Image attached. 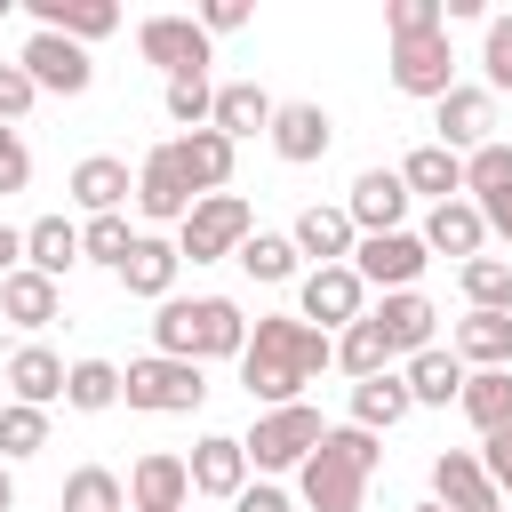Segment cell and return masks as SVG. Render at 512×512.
I'll list each match as a JSON object with an SVG mask.
<instances>
[{
	"label": "cell",
	"mask_w": 512,
	"mask_h": 512,
	"mask_svg": "<svg viewBox=\"0 0 512 512\" xmlns=\"http://www.w3.org/2000/svg\"><path fill=\"white\" fill-rule=\"evenodd\" d=\"M40 448H48V408L8 400V408H0V464H24V456H40Z\"/></svg>",
	"instance_id": "obj_42"
},
{
	"label": "cell",
	"mask_w": 512,
	"mask_h": 512,
	"mask_svg": "<svg viewBox=\"0 0 512 512\" xmlns=\"http://www.w3.org/2000/svg\"><path fill=\"white\" fill-rule=\"evenodd\" d=\"M472 208L488 216V232H504V240H512V192H504V200H472Z\"/></svg>",
	"instance_id": "obj_52"
},
{
	"label": "cell",
	"mask_w": 512,
	"mask_h": 512,
	"mask_svg": "<svg viewBox=\"0 0 512 512\" xmlns=\"http://www.w3.org/2000/svg\"><path fill=\"white\" fill-rule=\"evenodd\" d=\"M344 216L360 224V240H376V232H408V224H400V216H408V184H400V168H360L352 192H344Z\"/></svg>",
	"instance_id": "obj_15"
},
{
	"label": "cell",
	"mask_w": 512,
	"mask_h": 512,
	"mask_svg": "<svg viewBox=\"0 0 512 512\" xmlns=\"http://www.w3.org/2000/svg\"><path fill=\"white\" fill-rule=\"evenodd\" d=\"M184 504H192V464L168 456V448L136 456V472H128V512H184Z\"/></svg>",
	"instance_id": "obj_19"
},
{
	"label": "cell",
	"mask_w": 512,
	"mask_h": 512,
	"mask_svg": "<svg viewBox=\"0 0 512 512\" xmlns=\"http://www.w3.org/2000/svg\"><path fill=\"white\" fill-rule=\"evenodd\" d=\"M288 168H312V160H328V144H336V120H328V104H312V96H296V104H280L272 112V136H264Z\"/></svg>",
	"instance_id": "obj_14"
},
{
	"label": "cell",
	"mask_w": 512,
	"mask_h": 512,
	"mask_svg": "<svg viewBox=\"0 0 512 512\" xmlns=\"http://www.w3.org/2000/svg\"><path fill=\"white\" fill-rule=\"evenodd\" d=\"M248 16H256V8H248V0H208V8H200V32H208V40H216V32H240V24H248Z\"/></svg>",
	"instance_id": "obj_49"
},
{
	"label": "cell",
	"mask_w": 512,
	"mask_h": 512,
	"mask_svg": "<svg viewBox=\"0 0 512 512\" xmlns=\"http://www.w3.org/2000/svg\"><path fill=\"white\" fill-rule=\"evenodd\" d=\"M0 512H16V472L0 464Z\"/></svg>",
	"instance_id": "obj_53"
},
{
	"label": "cell",
	"mask_w": 512,
	"mask_h": 512,
	"mask_svg": "<svg viewBox=\"0 0 512 512\" xmlns=\"http://www.w3.org/2000/svg\"><path fill=\"white\" fill-rule=\"evenodd\" d=\"M232 512H296V496H288L280 480H248V488L232 496Z\"/></svg>",
	"instance_id": "obj_48"
},
{
	"label": "cell",
	"mask_w": 512,
	"mask_h": 512,
	"mask_svg": "<svg viewBox=\"0 0 512 512\" xmlns=\"http://www.w3.org/2000/svg\"><path fill=\"white\" fill-rule=\"evenodd\" d=\"M120 392H128V368H112V360H72V376H64V408H80V416L120 408Z\"/></svg>",
	"instance_id": "obj_35"
},
{
	"label": "cell",
	"mask_w": 512,
	"mask_h": 512,
	"mask_svg": "<svg viewBox=\"0 0 512 512\" xmlns=\"http://www.w3.org/2000/svg\"><path fill=\"white\" fill-rule=\"evenodd\" d=\"M168 144H176V160H184V176H192V192H200V200L232 184V160H240V144H232L224 128H192V136H168Z\"/></svg>",
	"instance_id": "obj_25"
},
{
	"label": "cell",
	"mask_w": 512,
	"mask_h": 512,
	"mask_svg": "<svg viewBox=\"0 0 512 512\" xmlns=\"http://www.w3.org/2000/svg\"><path fill=\"white\" fill-rule=\"evenodd\" d=\"M504 192H512V144L496 136L464 160V200H504Z\"/></svg>",
	"instance_id": "obj_43"
},
{
	"label": "cell",
	"mask_w": 512,
	"mask_h": 512,
	"mask_svg": "<svg viewBox=\"0 0 512 512\" xmlns=\"http://www.w3.org/2000/svg\"><path fill=\"white\" fill-rule=\"evenodd\" d=\"M136 56L160 80H184V72H208L216 64V40L200 32V16H144L136 24Z\"/></svg>",
	"instance_id": "obj_8"
},
{
	"label": "cell",
	"mask_w": 512,
	"mask_h": 512,
	"mask_svg": "<svg viewBox=\"0 0 512 512\" xmlns=\"http://www.w3.org/2000/svg\"><path fill=\"white\" fill-rule=\"evenodd\" d=\"M328 440V424H320V408L312 400H288V408H256V424H248V464L264 472V480H280V472H304V456Z\"/></svg>",
	"instance_id": "obj_4"
},
{
	"label": "cell",
	"mask_w": 512,
	"mask_h": 512,
	"mask_svg": "<svg viewBox=\"0 0 512 512\" xmlns=\"http://www.w3.org/2000/svg\"><path fill=\"white\" fill-rule=\"evenodd\" d=\"M32 104H40L32 72H24V64H0V128H16V120H24Z\"/></svg>",
	"instance_id": "obj_46"
},
{
	"label": "cell",
	"mask_w": 512,
	"mask_h": 512,
	"mask_svg": "<svg viewBox=\"0 0 512 512\" xmlns=\"http://www.w3.org/2000/svg\"><path fill=\"white\" fill-rule=\"evenodd\" d=\"M192 208H200V192H192L176 144H152V152L136 160V216H144V224H184Z\"/></svg>",
	"instance_id": "obj_9"
},
{
	"label": "cell",
	"mask_w": 512,
	"mask_h": 512,
	"mask_svg": "<svg viewBox=\"0 0 512 512\" xmlns=\"http://www.w3.org/2000/svg\"><path fill=\"white\" fill-rule=\"evenodd\" d=\"M296 320H312L320 336H344L352 320H368V280L352 264H312L296 280Z\"/></svg>",
	"instance_id": "obj_7"
},
{
	"label": "cell",
	"mask_w": 512,
	"mask_h": 512,
	"mask_svg": "<svg viewBox=\"0 0 512 512\" xmlns=\"http://www.w3.org/2000/svg\"><path fill=\"white\" fill-rule=\"evenodd\" d=\"M272 112H280V104H272L256 80H224V88H216V120H208V128H224L232 144H248V136H272Z\"/></svg>",
	"instance_id": "obj_30"
},
{
	"label": "cell",
	"mask_w": 512,
	"mask_h": 512,
	"mask_svg": "<svg viewBox=\"0 0 512 512\" xmlns=\"http://www.w3.org/2000/svg\"><path fill=\"white\" fill-rule=\"evenodd\" d=\"M64 192H72L88 216H120V208L136 200V176H128V160H112V152H88V160H72Z\"/></svg>",
	"instance_id": "obj_20"
},
{
	"label": "cell",
	"mask_w": 512,
	"mask_h": 512,
	"mask_svg": "<svg viewBox=\"0 0 512 512\" xmlns=\"http://www.w3.org/2000/svg\"><path fill=\"white\" fill-rule=\"evenodd\" d=\"M16 64L32 72V88H40V96H88V80H96L88 48H80V40H64V32H32V40L16 48Z\"/></svg>",
	"instance_id": "obj_10"
},
{
	"label": "cell",
	"mask_w": 512,
	"mask_h": 512,
	"mask_svg": "<svg viewBox=\"0 0 512 512\" xmlns=\"http://www.w3.org/2000/svg\"><path fill=\"white\" fill-rule=\"evenodd\" d=\"M248 328H256V320H248L232 296H168L160 320H152V344H160L168 360L208 368V360H240V352H248Z\"/></svg>",
	"instance_id": "obj_3"
},
{
	"label": "cell",
	"mask_w": 512,
	"mask_h": 512,
	"mask_svg": "<svg viewBox=\"0 0 512 512\" xmlns=\"http://www.w3.org/2000/svg\"><path fill=\"white\" fill-rule=\"evenodd\" d=\"M320 368H336V336H320L296 312H256L248 352H240V384H248L256 408L304 400V384H320Z\"/></svg>",
	"instance_id": "obj_1"
},
{
	"label": "cell",
	"mask_w": 512,
	"mask_h": 512,
	"mask_svg": "<svg viewBox=\"0 0 512 512\" xmlns=\"http://www.w3.org/2000/svg\"><path fill=\"white\" fill-rule=\"evenodd\" d=\"M64 376H72V360H64V352H48V344H16V352H8V368H0L8 400H24V408L64 400Z\"/></svg>",
	"instance_id": "obj_21"
},
{
	"label": "cell",
	"mask_w": 512,
	"mask_h": 512,
	"mask_svg": "<svg viewBox=\"0 0 512 512\" xmlns=\"http://www.w3.org/2000/svg\"><path fill=\"white\" fill-rule=\"evenodd\" d=\"M384 32L424 40V32H448V16H440V0H384Z\"/></svg>",
	"instance_id": "obj_44"
},
{
	"label": "cell",
	"mask_w": 512,
	"mask_h": 512,
	"mask_svg": "<svg viewBox=\"0 0 512 512\" xmlns=\"http://www.w3.org/2000/svg\"><path fill=\"white\" fill-rule=\"evenodd\" d=\"M400 184H408V200L424 192L432 208H440V200H464V160H456L448 144H416V152L400 160Z\"/></svg>",
	"instance_id": "obj_31"
},
{
	"label": "cell",
	"mask_w": 512,
	"mask_h": 512,
	"mask_svg": "<svg viewBox=\"0 0 512 512\" xmlns=\"http://www.w3.org/2000/svg\"><path fill=\"white\" fill-rule=\"evenodd\" d=\"M416 512H448V504H416Z\"/></svg>",
	"instance_id": "obj_54"
},
{
	"label": "cell",
	"mask_w": 512,
	"mask_h": 512,
	"mask_svg": "<svg viewBox=\"0 0 512 512\" xmlns=\"http://www.w3.org/2000/svg\"><path fill=\"white\" fill-rule=\"evenodd\" d=\"M496 512H504V504H496Z\"/></svg>",
	"instance_id": "obj_56"
},
{
	"label": "cell",
	"mask_w": 512,
	"mask_h": 512,
	"mask_svg": "<svg viewBox=\"0 0 512 512\" xmlns=\"http://www.w3.org/2000/svg\"><path fill=\"white\" fill-rule=\"evenodd\" d=\"M24 184H32V152H24V136L8 128V136H0V192H24Z\"/></svg>",
	"instance_id": "obj_47"
},
{
	"label": "cell",
	"mask_w": 512,
	"mask_h": 512,
	"mask_svg": "<svg viewBox=\"0 0 512 512\" xmlns=\"http://www.w3.org/2000/svg\"><path fill=\"white\" fill-rule=\"evenodd\" d=\"M8 272H24V232H16V224H0V280H8Z\"/></svg>",
	"instance_id": "obj_51"
},
{
	"label": "cell",
	"mask_w": 512,
	"mask_h": 512,
	"mask_svg": "<svg viewBox=\"0 0 512 512\" xmlns=\"http://www.w3.org/2000/svg\"><path fill=\"white\" fill-rule=\"evenodd\" d=\"M448 352L464 368H512V312H464Z\"/></svg>",
	"instance_id": "obj_32"
},
{
	"label": "cell",
	"mask_w": 512,
	"mask_h": 512,
	"mask_svg": "<svg viewBox=\"0 0 512 512\" xmlns=\"http://www.w3.org/2000/svg\"><path fill=\"white\" fill-rule=\"evenodd\" d=\"M8 8H16V0H0V16H8Z\"/></svg>",
	"instance_id": "obj_55"
},
{
	"label": "cell",
	"mask_w": 512,
	"mask_h": 512,
	"mask_svg": "<svg viewBox=\"0 0 512 512\" xmlns=\"http://www.w3.org/2000/svg\"><path fill=\"white\" fill-rule=\"evenodd\" d=\"M248 280H264V288H280V280H304V256H296V240L288 232H248V248L232 256Z\"/></svg>",
	"instance_id": "obj_36"
},
{
	"label": "cell",
	"mask_w": 512,
	"mask_h": 512,
	"mask_svg": "<svg viewBox=\"0 0 512 512\" xmlns=\"http://www.w3.org/2000/svg\"><path fill=\"white\" fill-rule=\"evenodd\" d=\"M56 312H64V288H56L48 272H32V264H24V272H8V280H0V320H8V328L40 336Z\"/></svg>",
	"instance_id": "obj_24"
},
{
	"label": "cell",
	"mask_w": 512,
	"mask_h": 512,
	"mask_svg": "<svg viewBox=\"0 0 512 512\" xmlns=\"http://www.w3.org/2000/svg\"><path fill=\"white\" fill-rule=\"evenodd\" d=\"M32 8V32H64V40H112L120 32V8L112 0H24Z\"/></svg>",
	"instance_id": "obj_23"
},
{
	"label": "cell",
	"mask_w": 512,
	"mask_h": 512,
	"mask_svg": "<svg viewBox=\"0 0 512 512\" xmlns=\"http://www.w3.org/2000/svg\"><path fill=\"white\" fill-rule=\"evenodd\" d=\"M184 464H192V496H216V504H232L248 488V472H256L248 448H240V432H200Z\"/></svg>",
	"instance_id": "obj_16"
},
{
	"label": "cell",
	"mask_w": 512,
	"mask_h": 512,
	"mask_svg": "<svg viewBox=\"0 0 512 512\" xmlns=\"http://www.w3.org/2000/svg\"><path fill=\"white\" fill-rule=\"evenodd\" d=\"M64 512H128V480L104 472V464H80L64 480Z\"/></svg>",
	"instance_id": "obj_39"
},
{
	"label": "cell",
	"mask_w": 512,
	"mask_h": 512,
	"mask_svg": "<svg viewBox=\"0 0 512 512\" xmlns=\"http://www.w3.org/2000/svg\"><path fill=\"white\" fill-rule=\"evenodd\" d=\"M288 240H296V256H312V264H352V248H360V224L344 216V208H296V224H288Z\"/></svg>",
	"instance_id": "obj_22"
},
{
	"label": "cell",
	"mask_w": 512,
	"mask_h": 512,
	"mask_svg": "<svg viewBox=\"0 0 512 512\" xmlns=\"http://www.w3.org/2000/svg\"><path fill=\"white\" fill-rule=\"evenodd\" d=\"M376 464H384V440H376V432L328 424V440H320V448L304 456V472H296V504H304V512H360Z\"/></svg>",
	"instance_id": "obj_2"
},
{
	"label": "cell",
	"mask_w": 512,
	"mask_h": 512,
	"mask_svg": "<svg viewBox=\"0 0 512 512\" xmlns=\"http://www.w3.org/2000/svg\"><path fill=\"white\" fill-rule=\"evenodd\" d=\"M424 248H432V256H456V264H472V256L488 248V216H480L472 200H440V208L424 216Z\"/></svg>",
	"instance_id": "obj_26"
},
{
	"label": "cell",
	"mask_w": 512,
	"mask_h": 512,
	"mask_svg": "<svg viewBox=\"0 0 512 512\" xmlns=\"http://www.w3.org/2000/svg\"><path fill=\"white\" fill-rule=\"evenodd\" d=\"M480 464H488L496 496H512V432H504V440H480Z\"/></svg>",
	"instance_id": "obj_50"
},
{
	"label": "cell",
	"mask_w": 512,
	"mask_h": 512,
	"mask_svg": "<svg viewBox=\"0 0 512 512\" xmlns=\"http://www.w3.org/2000/svg\"><path fill=\"white\" fill-rule=\"evenodd\" d=\"M24 264L48 272V280H64L72 264H88V256H80V224H72V216H40V224H24Z\"/></svg>",
	"instance_id": "obj_33"
},
{
	"label": "cell",
	"mask_w": 512,
	"mask_h": 512,
	"mask_svg": "<svg viewBox=\"0 0 512 512\" xmlns=\"http://www.w3.org/2000/svg\"><path fill=\"white\" fill-rule=\"evenodd\" d=\"M136 240H144V232H136L128 216H88V224H80V256H88V264H104V272H120Z\"/></svg>",
	"instance_id": "obj_41"
},
{
	"label": "cell",
	"mask_w": 512,
	"mask_h": 512,
	"mask_svg": "<svg viewBox=\"0 0 512 512\" xmlns=\"http://www.w3.org/2000/svg\"><path fill=\"white\" fill-rule=\"evenodd\" d=\"M480 72H488V96L512 88V8L488 16V40H480Z\"/></svg>",
	"instance_id": "obj_45"
},
{
	"label": "cell",
	"mask_w": 512,
	"mask_h": 512,
	"mask_svg": "<svg viewBox=\"0 0 512 512\" xmlns=\"http://www.w3.org/2000/svg\"><path fill=\"white\" fill-rule=\"evenodd\" d=\"M432 504H448V512H496L504 504L488 464H480V448H440L432 456Z\"/></svg>",
	"instance_id": "obj_17"
},
{
	"label": "cell",
	"mask_w": 512,
	"mask_h": 512,
	"mask_svg": "<svg viewBox=\"0 0 512 512\" xmlns=\"http://www.w3.org/2000/svg\"><path fill=\"white\" fill-rule=\"evenodd\" d=\"M392 88L416 96V104H440L456 88V48L448 32H424V40H392Z\"/></svg>",
	"instance_id": "obj_11"
},
{
	"label": "cell",
	"mask_w": 512,
	"mask_h": 512,
	"mask_svg": "<svg viewBox=\"0 0 512 512\" xmlns=\"http://www.w3.org/2000/svg\"><path fill=\"white\" fill-rule=\"evenodd\" d=\"M456 280H464L472 312H512V264L504 256H472V264H456Z\"/></svg>",
	"instance_id": "obj_38"
},
{
	"label": "cell",
	"mask_w": 512,
	"mask_h": 512,
	"mask_svg": "<svg viewBox=\"0 0 512 512\" xmlns=\"http://www.w3.org/2000/svg\"><path fill=\"white\" fill-rule=\"evenodd\" d=\"M424 264H432L424 232H376V240H360V248H352V272H360L368 288H384V296L416 288V280H424Z\"/></svg>",
	"instance_id": "obj_12"
},
{
	"label": "cell",
	"mask_w": 512,
	"mask_h": 512,
	"mask_svg": "<svg viewBox=\"0 0 512 512\" xmlns=\"http://www.w3.org/2000/svg\"><path fill=\"white\" fill-rule=\"evenodd\" d=\"M368 320L384 328V344H392V360H416V352H432V328H440V304H432L424 288H400V296H384V304H376Z\"/></svg>",
	"instance_id": "obj_18"
},
{
	"label": "cell",
	"mask_w": 512,
	"mask_h": 512,
	"mask_svg": "<svg viewBox=\"0 0 512 512\" xmlns=\"http://www.w3.org/2000/svg\"><path fill=\"white\" fill-rule=\"evenodd\" d=\"M160 104H168V120L192 136V128H208V120H216V80H208V72H184V80H168V88H160Z\"/></svg>",
	"instance_id": "obj_40"
},
{
	"label": "cell",
	"mask_w": 512,
	"mask_h": 512,
	"mask_svg": "<svg viewBox=\"0 0 512 512\" xmlns=\"http://www.w3.org/2000/svg\"><path fill=\"white\" fill-rule=\"evenodd\" d=\"M248 232H256V208H248L240 192H208V200L176 224V256H192V264H224V256L248 248Z\"/></svg>",
	"instance_id": "obj_5"
},
{
	"label": "cell",
	"mask_w": 512,
	"mask_h": 512,
	"mask_svg": "<svg viewBox=\"0 0 512 512\" xmlns=\"http://www.w3.org/2000/svg\"><path fill=\"white\" fill-rule=\"evenodd\" d=\"M136 416H192L200 400H208V376L192 368V360H168V352H144V360H128V392H120Z\"/></svg>",
	"instance_id": "obj_6"
},
{
	"label": "cell",
	"mask_w": 512,
	"mask_h": 512,
	"mask_svg": "<svg viewBox=\"0 0 512 512\" xmlns=\"http://www.w3.org/2000/svg\"><path fill=\"white\" fill-rule=\"evenodd\" d=\"M408 408H416V400H408V376H400V368H384V376H360V384H352V424H360V432H392Z\"/></svg>",
	"instance_id": "obj_34"
},
{
	"label": "cell",
	"mask_w": 512,
	"mask_h": 512,
	"mask_svg": "<svg viewBox=\"0 0 512 512\" xmlns=\"http://www.w3.org/2000/svg\"><path fill=\"white\" fill-rule=\"evenodd\" d=\"M456 408H464V424H472L480 440H504V432H512V368H472Z\"/></svg>",
	"instance_id": "obj_28"
},
{
	"label": "cell",
	"mask_w": 512,
	"mask_h": 512,
	"mask_svg": "<svg viewBox=\"0 0 512 512\" xmlns=\"http://www.w3.org/2000/svg\"><path fill=\"white\" fill-rule=\"evenodd\" d=\"M432 128H440L432 144H448L456 160H472L480 144H496V96H488V88H464V80H456V88H448V96L432 104Z\"/></svg>",
	"instance_id": "obj_13"
},
{
	"label": "cell",
	"mask_w": 512,
	"mask_h": 512,
	"mask_svg": "<svg viewBox=\"0 0 512 512\" xmlns=\"http://www.w3.org/2000/svg\"><path fill=\"white\" fill-rule=\"evenodd\" d=\"M336 368H344L352 384H360V376H384V368H392V344H384V328H376V320H352V328L336 336Z\"/></svg>",
	"instance_id": "obj_37"
},
{
	"label": "cell",
	"mask_w": 512,
	"mask_h": 512,
	"mask_svg": "<svg viewBox=\"0 0 512 512\" xmlns=\"http://www.w3.org/2000/svg\"><path fill=\"white\" fill-rule=\"evenodd\" d=\"M400 376H408V400L416 408H448V400H464V360L448 352V344H432V352H416V360H400Z\"/></svg>",
	"instance_id": "obj_29"
},
{
	"label": "cell",
	"mask_w": 512,
	"mask_h": 512,
	"mask_svg": "<svg viewBox=\"0 0 512 512\" xmlns=\"http://www.w3.org/2000/svg\"><path fill=\"white\" fill-rule=\"evenodd\" d=\"M176 240H160V232H144L136 248H128V264H120V288L128 296H144V304H168L176 296Z\"/></svg>",
	"instance_id": "obj_27"
}]
</instances>
